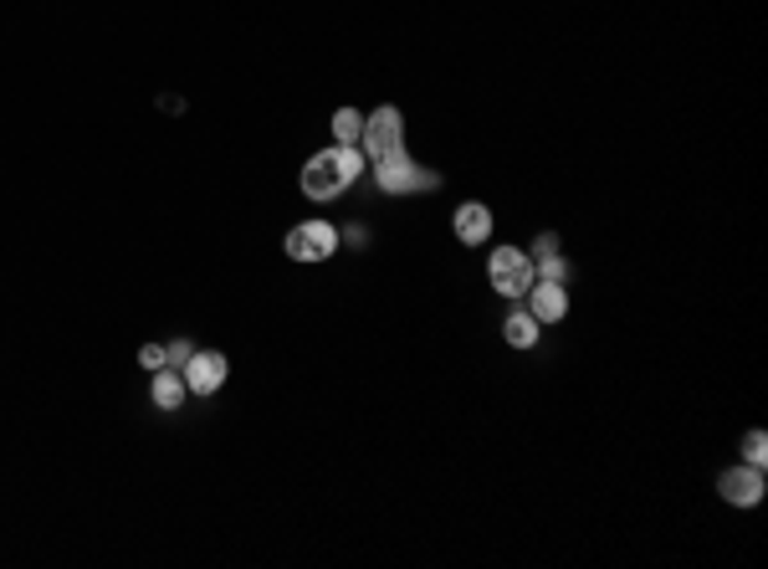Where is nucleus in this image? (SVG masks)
I'll use <instances>...</instances> for the list:
<instances>
[{
  "instance_id": "nucleus-1",
  "label": "nucleus",
  "mask_w": 768,
  "mask_h": 569,
  "mask_svg": "<svg viewBox=\"0 0 768 569\" xmlns=\"http://www.w3.org/2000/svg\"><path fill=\"white\" fill-rule=\"evenodd\" d=\"M359 175H364V150H359V144H328V150H318L308 165H303V195L318 200V206H328V200H339Z\"/></svg>"
},
{
  "instance_id": "nucleus-2",
  "label": "nucleus",
  "mask_w": 768,
  "mask_h": 569,
  "mask_svg": "<svg viewBox=\"0 0 768 569\" xmlns=\"http://www.w3.org/2000/svg\"><path fill=\"white\" fill-rule=\"evenodd\" d=\"M487 283L497 298H528L533 287V256L523 252V247H492L487 256Z\"/></svg>"
},
{
  "instance_id": "nucleus-3",
  "label": "nucleus",
  "mask_w": 768,
  "mask_h": 569,
  "mask_svg": "<svg viewBox=\"0 0 768 569\" xmlns=\"http://www.w3.org/2000/svg\"><path fill=\"white\" fill-rule=\"evenodd\" d=\"M374 185H380L384 195H415V190H436L441 175L426 165H415L410 150H399V154H390V160H374Z\"/></svg>"
},
{
  "instance_id": "nucleus-4",
  "label": "nucleus",
  "mask_w": 768,
  "mask_h": 569,
  "mask_svg": "<svg viewBox=\"0 0 768 569\" xmlns=\"http://www.w3.org/2000/svg\"><path fill=\"white\" fill-rule=\"evenodd\" d=\"M339 241H343V231L333 221H297L282 237V247H287L293 262H328V256L339 252Z\"/></svg>"
},
{
  "instance_id": "nucleus-5",
  "label": "nucleus",
  "mask_w": 768,
  "mask_h": 569,
  "mask_svg": "<svg viewBox=\"0 0 768 569\" xmlns=\"http://www.w3.org/2000/svg\"><path fill=\"white\" fill-rule=\"evenodd\" d=\"M359 150H364V160H390V154L405 150V119H399L395 103L374 108L370 119H364V139H359Z\"/></svg>"
},
{
  "instance_id": "nucleus-6",
  "label": "nucleus",
  "mask_w": 768,
  "mask_h": 569,
  "mask_svg": "<svg viewBox=\"0 0 768 569\" xmlns=\"http://www.w3.org/2000/svg\"><path fill=\"white\" fill-rule=\"evenodd\" d=\"M764 467H748V462H738V467H727L723 478H717V497H723L727 508H758L764 503Z\"/></svg>"
},
{
  "instance_id": "nucleus-7",
  "label": "nucleus",
  "mask_w": 768,
  "mask_h": 569,
  "mask_svg": "<svg viewBox=\"0 0 768 569\" xmlns=\"http://www.w3.org/2000/svg\"><path fill=\"white\" fill-rule=\"evenodd\" d=\"M179 375H185V390H190V395H216V390L226 385V375H231V364H226L221 349H195L190 360L179 364Z\"/></svg>"
},
{
  "instance_id": "nucleus-8",
  "label": "nucleus",
  "mask_w": 768,
  "mask_h": 569,
  "mask_svg": "<svg viewBox=\"0 0 768 569\" xmlns=\"http://www.w3.org/2000/svg\"><path fill=\"white\" fill-rule=\"evenodd\" d=\"M451 237H457L461 247H487L492 241V206H482V200H461L457 216H451Z\"/></svg>"
},
{
  "instance_id": "nucleus-9",
  "label": "nucleus",
  "mask_w": 768,
  "mask_h": 569,
  "mask_svg": "<svg viewBox=\"0 0 768 569\" xmlns=\"http://www.w3.org/2000/svg\"><path fill=\"white\" fill-rule=\"evenodd\" d=\"M528 314L538 318V324H559V318H569V287L533 277V287H528Z\"/></svg>"
},
{
  "instance_id": "nucleus-10",
  "label": "nucleus",
  "mask_w": 768,
  "mask_h": 569,
  "mask_svg": "<svg viewBox=\"0 0 768 569\" xmlns=\"http://www.w3.org/2000/svg\"><path fill=\"white\" fill-rule=\"evenodd\" d=\"M185 395H190V390H185V375H179V370H169V364L154 370V380H149V401L160 405V411H179Z\"/></svg>"
},
{
  "instance_id": "nucleus-11",
  "label": "nucleus",
  "mask_w": 768,
  "mask_h": 569,
  "mask_svg": "<svg viewBox=\"0 0 768 569\" xmlns=\"http://www.w3.org/2000/svg\"><path fill=\"white\" fill-rule=\"evenodd\" d=\"M538 329H544V324H538L528 308H513V314L503 318V339L513 349H533V344H538Z\"/></svg>"
},
{
  "instance_id": "nucleus-12",
  "label": "nucleus",
  "mask_w": 768,
  "mask_h": 569,
  "mask_svg": "<svg viewBox=\"0 0 768 569\" xmlns=\"http://www.w3.org/2000/svg\"><path fill=\"white\" fill-rule=\"evenodd\" d=\"M364 139V113L359 108H339L333 113V144H359Z\"/></svg>"
},
{
  "instance_id": "nucleus-13",
  "label": "nucleus",
  "mask_w": 768,
  "mask_h": 569,
  "mask_svg": "<svg viewBox=\"0 0 768 569\" xmlns=\"http://www.w3.org/2000/svg\"><path fill=\"white\" fill-rule=\"evenodd\" d=\"M533 277H544V283H574V267H569V262H563L559 252H548V256H538V262H533Z\"/></svg>"
},
{
  "instance_id": "nucleus-14",
  "label": "nucleus",
  "mask_w": 768,
  "mask_h": 569,
  "mask_svg": "<svg viewBox=\"0 0 768 569\" xmlns=\"http://www.w3.org/2000/svg\"><path fill=\"white\" fill-rule=\"evenodd\" d=\"M743 462H748V467H764V462H768V436H764V431H748V436H743Z\"/></svg>"
},
{
  "instance_id": "nucleus-15",
  "label": "nucleus",
  "mask_w": 768,
  "mask_h": 569,
  "mask_svg": "<svg viewBox=\"0 0 768 569\" xmlns=\"http://www.w3.org/2000/svg\"><path fill=\"white\" fill-rule=\"evenodd\" d=\"M190 354H195L190 339H175V344H164V364H169V370H179V364L190 360Z\"/></svg>"
},
{
  "instance_id": "nucleus-16",
  "label": "nucleus",
  "mask_w": 768,
  "mask_h": 569,
  "mask_svg": "<svg viewBox=\"0 0 768 569\" xmlns=\"http://www.w3.org/2000/svg\"><path fill=\"white\" fill-rule=\"evenodd\" d=\"M139 364L144 370H164V344H144L139 349Z\"/></svg>"
},
{
  "instance_id": "nucleus-17",
  "label": "nucleus",
  "mask_w": 768,
  "mask_h": 569,
  "mask_svg": "<svg viewBox=\"0 0 768 569\" xmlns=\"http://www.w3.org/2000/svg\"><path fill=\"white\" fill-rule=\"evenodd\" d=\"M548 252H559V237H553V231H544V237L533 241V262H538V256H548Z\"/></svg>"
}]
</instances>
